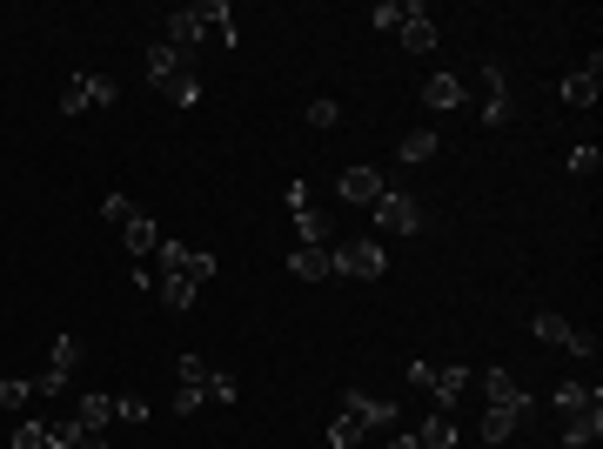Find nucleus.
<instances>
[{
	"mask_svg": "<svg viewBox=\"0 0 603 449\" xmlns=\"http://www.w3.org/2000/svg\"><path fill=\"white\" fill-rule=\"evenodd\" d=\"M389 423H396V403H389V396L349 389V396H342V409H335V423H329V449H356L369 429H389Z\"/></svg>",
	"mask_w": 603,
	"mask_h": 449,
	"instance_id": "f257e3e1",
	"label": "nucleus"
},
{
	"mask_svg": "<svg viewBox=\"0 0 603 449\" xmlns=\"http://www.w3.org/2000/svg\"><path fill=\"white\" fill-rule=\"evenodd\" d=\"M329 262H335V275L376 282V275H389V248L369 242V235H349V242H335V248H329Z\"/></svg>",
	"mask_w": 603,
	"mask_h": 449,
	"instance_id": "f03ea898",
	"label": "nucleus"
},
{
	"mask_svg": "<svg viewBox=\"0 0 603 449\" xmlns=\"http://www.w3.org/2000/svg\"><path fill=\"white\" fill-rule=\"evenodd\" d=\"M376 228L382 235H416V228H423V202L402 195V188H382L376 195Z\"/></svg>",
	"mask_w": 603,
	"mask_h": 449,
	"instance_id": "7ed1b4c3",
	"label": "nucleus"
},
{
	"mask_svg": "<svg viewBox=\"0 0 603 449\" xmlns=\"http://www.w3.org/2000/svg\"><path fill=\"white\" fill-rule=\"evenodd\" d=\"M530 336H536V342H557V349H570V356H597V342L583 336V329H570L557 309H536V315H530Z\"/></svg>",
	"mask_w": 603,
	"mask_h": 449,
	"instance_id": "20e7f679",
	"label": "nucleus"
},
{
	"mask_svg": "<svg viewBox=\"0 0 603 449\" xmlns=\"http://www.w3.org/2000/svg\"><path fill=\"white\" fill-rule=\"evenodd\" d=\"M161 275H188V282H208L215 275V255L208 248H188V242H161Z\"/></svg>",
	"mask_w": 603,
	"mask_h": 449,
	"instance_id": "39448f33",
	"label": "nucleus"
},
{
	"mask_svg": "<svg viewBox=\"0 0 603 449\" xmlns=\"http://www.w3.org/2000/svg\"><path fill=\"white\" fill-rule=\"evenodd\" d=\"M483 128H510V114H516V94H510V74L503 68H483Z\"/></svg>",
	"mask_w": 603,
	"mask_h": 449,
	"instance_id": "423d86ee",
	"label": "nucleus"
},
{
	"mask_svg": "<svg viewBox=\"0 0 603 449\" xmlns=\"http://www.w3.org/2000/svg\"><path fill=\"white\" fill-rule=\"evenodd\" d=\"M201 34H208V0H201V7H175V14H168V34H161V41L188 54V47H195Z\"/></svg>",
	"mask_w": 603,
	"mask_h": 449,
	"instance_id": "0eeeda50",
	"label": "nucleus"
},
{
	"mask_svg": "<svg viewBox=\"0 0 603 449\" xmlns=\"http://www.w3.org/2000/svg\"><path fill=\"white\" fill-rule=\"evenodd\" d=\"M469 382H476V376H469L463 362H443V369H429V396H436V409H443V416L463 403V389H469Z\"/></svg>",
	"mask_w": 603,
	"mask_h": 449,
	"instance_id": "6e6552de",
	"label": "nucleus"
},
{
	"mask_svg": "<svg viewBox=\"0 0 603 449\" xmlns=\"http://www.w3.org/2000/svg\"><path fill=\"white\" fill-rule=\"evenodd\" d=\"M597 436H603V403L563 416V449H597Z\"/></svg>",
	"mask_w": 603,
	"mask_h": 449,
	"instance_id": "1a4fd4ad",
	"label": "nucleus"
},
{
	"mask_svg": "<svg viewBox=\"0 0 603 449\" xmlns=\"http://www.w3.org/2000/svg\"><path fill=\"white\" fill-rule=\"evenodd\" d=\"M121 242H128V255H134V262H148V255L161 248V228H155V215H141V208H134L128 222H121Z\"/></svg>",
	"mask_w": 603,
	"mask_h": 449,
	"instance_id": "9d476101",
	"label": "nucleus"
},
{
	"mask_svg": "<svg viewBox=\"0 0 603 449\" xmlns=\"http://www.w3.org/2000/svg\"><path fill=\"white\" fill-rule=\"evenodd\" d=\"M423 101H429V108H436V114H456V108H463V101H469L463 74H429V81H423Z\"/></svg>",
	"mask_w": 603,
	"mask_h": 449,
	"instance_id": "9b49d317",
	"label": "nucleus"
},
{
	"mask_svg": "<svg viewBox=\"0 0 603 449\" xmlns=\"http://www.w3.org/2000/svg\"><path fill=\"white\" fill-rule=\"evenodd\" d=\"M483 409H530V396L516 389L510 369H490V376H483Z\"/></svg>",
	"mask_w": 603,
	"mask_h": 449,
	"instance_id": "f8f14e48",
	"label": "nucleus"
},
{
	"mask_svg": "<svg viewBox=\"0 0 603 449\" xmlns=\"http://www.w3.org/2000/svg\"><path fill=\"white\" fill-rule=\"evenodd\" d=\"M436 41H443V34H436V21H429V7H416V0H409V21H402V47H409V54H436Z\"/></svg>",
	"mask_w": 603,
	"mask_h": 449,
	"instance_id": "ddd939ff",
	"label": "nucleus"
},
{
	"mask_svg": "<svg viewBox=\"0 0 603 449\" xmlns=\"http://www.w3.org/2000/svg\"><path fill=\"white\" fill-rule=\"evenodd\" d=\"M335 188H342V202H376L389 181H382L376 168H362V161H356V168H342V181H335Z\"/></svg>",
	"mask_w": 603,
	"mask_h": 449,
	"instance_id": "4468645a",
	"label": "nucleus"
},
{
	"mask_svg": "<svg viewBox=\"0 0 603 449\" xmlns=\"http://www.w3.org/2000/svg\"><path fill=\"white\" fill-rule=\"evenodd\" d=\"M597 94H603L597 61H590V68H577V74H563V101H570V108H597Z\"/></svg>",
	"mask_w": 603,
	"mask_h": 449,
	"instance_id": "2eb2a0df",
	"label": "nucleus"
},
{
	"mask_svg": "<svg viewBox=\"0 0 603 449\" xmlns=\"http://www.w3.org/2000/svg\"><path fill=\"white\" fill-rule=\"evenodd\" d=\"M289 222H295V235H302V248H329V235H335V228L329 222H322V208H289Z\"/></svg>",
	"mask_w": 603,
	"mask_h": 449,
	"instance_id": "dca6fc26",
	"label": "nucleus"
},
{
	"mask_svg": "<svg viewBox=\"0 0 603 449\" xmlns=\"http://www.w3.org/2000/svg\"><path fill=\"white\" fill-rule=\"evenodd\" d=\"M155 94H168L175 108H195V101H201V74L181 68V74H168V81H155Z\"/></svg>",
	"mask_w": 603,
	"mask_h": 449,
	"instance_id": "f3484780",
	"label": "nucleus"
},
{
	"mask_svg": "<svg viewBox=\"0 0 603 449\" xmlns=\"http://www.w3.org/2000/svg\"><path fill=\"white\" fill-rule=\"evenodd\" d=\"M181 68H195L181 47H168V41H155L148 47V81H168V74H181Z\"/></svg>",
	"mask_w": 603,
	"mask_h": 449,
	"instance_id": "a211bd4d",
	"label": "nucleus"
},
{
	"mask_svg": "<svg viewBox=\"0 0 603 449\" xmlns=\"http://www.w3.org/2000/svg\"><path fill=\"white\" fill-rule=\"evenodd\" d=\"M289 275H302V282H322V275H335L329 248H295V255H289Z\"/></svg>",
	"mask_w": 603,
	"mask_h": 449,
	"instance_id": "6ab92c4d",
	"label": "nucleus"
},
{
	"mask_svg": "<svg viewBox=\"0 0 603 449\" xmlns=\"http://www.w3.org/2000/svg\"><path fill=\"white\" fill-rule=\"evenodd\" d=\"M516 423H523V409H483V449H503Z\"/></svg>",
	"mask_w": 603,
	"mask_h": 449,
	"instance_id": "aec40b11",
	"label": "nucleus"
},
{
	"mask_svg": "<svg viewBox=\"0 0 603 449\" xmlns=\"http://www.w3.org/2000/svg\"><path fill=\"white\" fill-rule=\"evenodd\" d=\"M416 443H423V449H456V416H443V409H436V416H423Z\"/></svg>",
	"mask_w": 603,
	"mask_h": 449,
	"instance_id": "412c9836",
	"label": "nucleus"
},
{
	"mask_svg": "<svg viewBox=\"0 0 603 449\" xmlns=\"http://www.w3.org/2000/svg\"><path fill=\"white\" fill-rule=\"evenodd\" d=\"M161 309L188 315V309H195V282H188V275H161Z\"/></svg>",
	"mask_w": 603,
	"mask_h": 449,
	"instance_id": "4be33fe9",
	"label": "nucleus"
},
{
	"mask_svg": "<svg viewBox=\"0 0 603 449\" xmlns=\"http://www.w3.org/2000/svg\"><path fill=\"white\" fill-rule=\"evenodd\" d=\"M550 403H557L563 416H577V409L603 403V396H597V389H590V382H557V396H550Z\"/></svg>",
	"mask_w": 603,
	"mask_h": 449,
	"instance_id": "5701e85b",
	"label": "nucleus"
},
{
	"mask_svg": "<svg viewBox=\"0 0 603 449\" xmlns=\"http://www.w3.org/2000/svg\"><path fill=\"white\" fill-rule=\"evenodd\" d=\"M436 148H443V141H436V128H416V135H402V141H396V155H402V161H429Z\"/></svg>",
	"mask_w": 603,
	"mask_h": 449,
	"instance_id": "b1692460",
	"label": "nucleus"
},
{
	"mask_svg": "<svg viewBox=\"0 0 603 449\" xmlns=\"http://www.w3.org/2000/svg\"><path fill=\"white\" fill-rule=\"evenodd\" d=\"M108 416H114V396H81V409H74L81 429H108Z\"/></svg>",
	"mask_w": 603,
	"mask_h": 449,
	"instance_id": "393cba45",
	"label": "nucleus"
},
{
	"mask_svg": "<svg viewBox=\"0 0 603 449\" xmlns=\"http://www.w3.org/2000/svg\"><path fill=\"white\" fill-rule=\"evenodd\" d=\"M208 376H215V369H208L201 356H181L175 362V382H181V389H201V396H208Z\"/></svg>",
	"mask_w": 603,
	"mask_h": 449,
	"instance_id": "a878e982",
	"label": "nucleus"
},
{
	"mask_svg": "<svg viewBox=\"0 0 603 449\" xmlns=\"http://www.w3.org/2000/svg\"><path fill=\"white\" fill-rule=\"evenodd\" d=\"M61 114L74 121V114H88V74H67V88H61Z\"/></svg>",
	"mask_w": 603,
	"mask_h": 449,
	"instance_id": "bb28decb",
	"label": "nucleus"
},
{
	"mask_svg": "<svg viewBox=\"0 0 603 449\" xmlns=\"http://www.w3.org/2000/svg\"><path fill=\"white\" fill-rule=\"evenodd\" d=\"M369 21L382 27V34H402V21H409V0H376V14Z\"/></svg>",
	"mask_w": 603,
	"mask_h": 449,
	"instance_id": "cd10ccee",
	"label": "nucleus"
},
{
	"mask_svg": "<svg viewBox=\"0 0 603 449\" xmlns=\"http://www.w3.org/2000/svg\"><path fill=\"white\" fill-rule=\"evenodd\" d=\"M74 362H81V342H74V336H54V362H47V369L74 376Z\"/></svg>",
	"mask_w": 603,
	"mask_h": 449,
	"instance_id": "c85d7f7f",
	"label": "nucleus"
},
{
	"mask_svg": "<svg viewBox=\"0 0 603 449\" xmlns=\"http://www.w3.org/2000/svg\"><path fill=\"white\" fill-rule=\"evenodd\" d=\"M208 396H215V403H242V382L228 376V369H215V376H208Z\"/></svg>",
	"mask_w": 603,
	"mask_h": 449,
	"instance_id": "c756f323",
	"label": "nucleus"
},
{
	"mask_svg": "<svg viewBox=\"0 0 603 449\" xmlns=\"http://www.w3.org/2000/svg\"><path fill=\"white\" fill-rule=\"evenodd\" d=\"M335 121H342V108H335L329 94H315L309 101V128H335Z\"/></svg>",
	"mask_w": 603,
	"mask_h": 449,
	"instance_id": "7c9ffc66",
	"label": "nucleus"
},
{
	"mask_svg": "<svg viewBox=\"0 0 603 449\" xmlns=\"http://www.w3.org/2000/svg\"><path fill=\"white\" fill-rule=\"evenodd\" d=\"M34 403V382H0V409H27Z\"/></svg>",
	"mask_w": 603,
	"mask_h": 449,
	"instance_id": "2f4dec72",
	"label": "nucleus"
},
{
	"mask_svg": "<svg viewBox=\"0 0 603 449\" xmlns=\"http://www.w3.org/2000/svg\"><path fill=\"white\" fill-rule=\"evenodd\" d=\"M114 416H121V423H148V403H141V396H114Z\"/></svg>",
	"mask_w": 603,
	"mask_h": 449,
	"instance_id": "473e14b6",
	"label": "nucleus"
},
{
	"mask_svg": "<svg viewBox=\"0 0 603 449\" xmlns=\"http://www.w3.org/2000/svg\"><path fill=\"white\" fill-rule=\"evenodd\" d=\"M14 449H47V423H21L14 429Z\"/></svg>",
	"mask_w": 603,
	"mask_h": 449,
	"instance_id": "72a5a7b5",
	"label": "nucleus"
},
{
	"mask_svg": "<svg viewBox=\"0 0 603 449\" xmlns=\"http://www.w3.org/2000/svg\"><path fill=\"white\" fill-rule=\"evenodd\" d=\"M597 168H603L597 148H570V175H597Z\"/></svg>",
	"mask_w": 603,
	"mask_h": 449,
	"instance_id": "f704fd0d",
	"label": "nucleus"
},
{
	"mask_svg": "<svg viewBox=\"0 0 603 449\" xmlns=\"http://www.w3.org/2000/svg\"><path fill=\"white\" fill-rule=\"evenodd\" d=\"M201 403H208V396H201V389H175V396H168V409H175V416H195Z\"/></svg>",
	"mask_w": 603,
	"mask_h": 449,
	"instance_id": "c9c22d12",
	"label": "nucleus"
},
{
	"mask_svg": "<svg viewBox=\"0 0 603 449\" xmlns=\"http://www.w3.org/2000/svg\"><path fill=\"white\" fill-rule=\"evenodd\" d=\"M61 389H67L61 369H41V376H34V396H61Z\"/></svg>",
	"mask_w": 603,
	"mask_h": 449,
	"instance_id": "e433bc0d",
	"label": "nucleus"
},
{
	"mask_svg": "<svg viewBox=\"0 0 603 449\" xmlns=\"http://www.w3.org/2000/svg\"><path fill=\"white\" fill-rule=\"evenodd\" d=\"M101 215H108V222L121 228V222H128V215H134V202H128V195H108V202H101Z\"/></svg>",
	"mask_w": 603,
	"mask_h": 449,
	"instance_id": "4c0bfd02",
	"label": "nucleus"
},
{
	"mask_svg": "<svg viewBox=\"0 0 603 449\" xmlns=\"http://www.w3.org/2000/svg\"><path fill=\"white\" fill-rule=\"evenodd\" d=\"M389 449H423V443H416V429H409V436H396V443H389Z\"/></svg>",
	"mask_w": 603,
	"mask_h": 449,
	"instance_id": "58836bf2",
	"label": "nucleus"
}]
</instances>
